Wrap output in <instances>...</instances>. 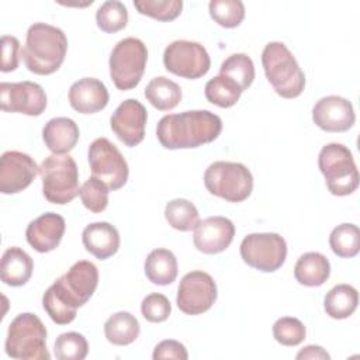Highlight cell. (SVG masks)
<instances>
[{"label": "cell", "mask_w": 360, "mask_h": 360, "mask_svg": "<svg viewBox=\"0 0 360 360\" xmlns=\"http://www.w3.org/2000/svg\"><path fill=\"white\" fill-rule=\"evenodd\" d=\"M222 131V120L208 110H191L162 117L156 136L166 149H190L215 141Z\"/></svg>", "instance_id": "6da1fadb"}, {"label": "cell", "mask_w": 360, "mask_h": 360, "mask_svg": "<svg viewBox=\"0 0 360 360\" xmlns=\"http://www.w3.org/2000/svg\"><path fill=\"white\" fill-rule=\"evenodd\" d=\"M66 52L68 38L60 28L45 22H35L27 31L21 55L30 72L46 76L62 66Z\"/></svg>", "instance_id": "7a4b0ae2"}, {"label": "cell", "mask_w": 360, "mask_h": 360, "mask_svg": "<svg viewBox=\"0 0 360 360\" xmlns=\"http://www.w3.org/2000/svg\"><path fill=\"white\" fill-rule=\"evenodd\" d=\"M262 65L266 79L278 96L284 98L301 96L305 87V75L295 56L283 42L273 41L264 46Z\"/></svg>", "instance_id": "3957f363"}, {"label": "cell", "mask_w": 360, "mask_h": 360, "mask_svg": "<svg viewBox=\"0 0 360 360\" xmlns=\"http://www.w3.org/2000/svg\"><path fill=\"white\" fill-rule=\"evenodd\" d=\"M8 357L20 360H49L46 347V328L31 312L18 314L8 325L6 345Z\"/></svg>", "instance_id": "277c9868"}, {"label": "cell", "mask_w": 360, "mask_h": 360, "mask_svg": "<svg viewBox=\"0 0 360 360\" xmlns=\"http://www.w3.org/2000/svg\"><path fill=\"white\" fill-rule=\"evenodd\" d=\"M44 197L58 205H65L79 195V170L69 155H49L39 166Z\"/></svg>", "instance_id": "5b68a950"}, {"label": "cell", "mask_w": 360, "mask_h": 360, "mask_svg": "<svg viewBox=\"0 0 360 360\" xmlns=\"http://www.w3.org/2000/svg\"><path fill=\"white\" fill-rule=\"evenodd\" d=\"M318 166L330 194L343 197L357 190L359 170L352 152L343 143L325 145L319 152Z\"/></svg>", "instance_id": "8992f818"}, {"label": "cell", "mask_w": 360, "mask_h": 360, "mask_svg": "<svg viewBox=\"0 0 360 360\" xmlns=\"http://www.w3.org/2000/svg\"><path fill=\"white\" fill-rule=\"evenodd\" d=\"M204 184L212 195L229 202H242L253 190V176L242 163L218 160L205 169Z\"/></svg>", "instance_id": "52a82bcc"}, {"label": "cell", "mask_w": 360, "mask_h": 360, "mask_svg": "<svg viewBox=\"0 0 360 360\" xmlns=\"http://www.w3.org/2000/svg\"><path fill=\"white\" fill-rule=\"evenodd\" d=\"M148 60L146 45L134 37L121 39L111 51L110 77L118 90L136 87L145 73Z\"/></svg>", "instance_id": "ba28073f"}, {"label": "cell", "mask_w": 360, "mask_h": 360, "mask_svg": "<svg viewBox=\"0 0 360 360\" xmlns=\"http://www.w3.org/2000/svg\"><path fill=\"white\" fill-rule=\"evenodd\" d=\"M240 257L259 271L273 273L285 262L287 243L281 235L274 232L249 233L240 243Z\"/></svg>", "instance_id": "9c48e42d"}, {"label": "cell", "mask_w": 360, "mask_h": 360, "mask_svg": "<svg viewBox=\"0 0 360 360\" xmlns=\"http://www.w3.org/2000/svg\"><path fill=\"white\" fill-rule=\"evenodd\" d=\"M87 159L93 177L101 180L110 190H118L127 183L128 163L120 149L107 138H97L90 143Z\"/></svg>", "instance_id": "30bf717a"}, {"label": "cell", "mask_w": 360, "mask_h": 360, "mask_svg": "<svg viewBox=\"0 0 360 360\" xmlns=\"http://www.w3.org/2000/svg\"><path fill=\"white\" fill-rule=\"evenodd\" d=\"M163 65L167 72L194 80L208 73L211 59L201 44L177 39L166 46L163 52Z\"/></svg>", "instance_id": "8fae6325"}, {"label": "cell", "mask_w": 360, "mask_h": 360, "mask_svg": "<svg viewBox=\"0 0 360 360\" xmlns=\"http://www.w3.org/2000/svg\"><path fill=\"white\" fill-rule=\"evenodd\" d=\"M98 284V270L89 260L76 262L63 276L52 284L58 295L70 307H83L94 294Z\"/></svg>", "instance_id": "7c38bea8"}, {"label": "cell", "mask_w": 360, "mask_h": 360, "mask_svg": "<svg viewBox=\"0 0 360 360\" xmlns=\"http://www.w3.org/2000/svg\"><path fill=\"white\" fill-rule=\"evenodd\" d=\"M217 284L214 278L201 270L187 273L177 288L176 304L186 315L207 312L217 301Z\"/></svg>", "instance_id": "4fadbf2b"}, {"label": "cell", "mask_w": 360, "mask_h": 360, "mask_svg": "<svg viewBox=\"0 0 360 360\" xmlns=\"http://www.w3.org/2000/svg\"><path fill=\"white\" fill-rule=\"evenodd\" d=\"M45 90L34 82H3L0 84V107L6 112H20L30 117L41 115L46 108Z\"/></svg>", "instance_id": "5bb4252c"}, {"label": "cell", "mask_w": 360, "mask_h": 360, "mask_svg": "<svg viewBox=\"0 0 360 360\" xmlns=\"http://www.w3.org/2000/svg\"><path fill=\"white\" fill-rule=\"evenodd\" d=\"M148 112L142 103L135 98L124 100L112 112L110 125L112 132L125 146H136L145 138Z\"/></svg>", "instance_id": "9a60e30c"}, {"label": "cell", "mask_w": 360, "mask_h": 360, "mask_svg": "<svg viewBox=\"0 0 360 360\" xmlns=\"http://www.w3.org/2000/svg\"><path fill=\"white\" fill-rule=\"evenodd\" d=\"M39 173L35 160L18 150H7L0 158V191L17 194L25 190Z\"/></svg>", "instance_id": "2e32d148"}, {"label": "cell", "mask_w": 360, "mask_h": 360, "mask_svg": "<svg viewBox=\"0 0 360 360\" xmlns=\"http://www.w3.org/2000/svg\"><path fill=\"white\" fill-rule=\"evenodd\" d=\"M314 124L326 132H346L356 121L353 105L340 96H326L312 108Z\"/></svg>", "instance_id": "e0dca14e"}, {"label": "cell", "mask_w": 360, "mask_h": 360, "mask_svg": "<svg viewBox=\"0 0 360 360\" xmlns=\"http://www.w3.org/2000/svg\"><path fill=\"white\" fill-rule=\"evenodd\" d=\"M193 242L197 250L205 255H217L229 248L235 236V225L225 217H208L193 229Z\"/></svg>", "instance_id": "ac0fdd59"}, {"label": "cell", "mask_w": 360, "mask_h": 360, "mask_svg": "<svg viewBox=\"0 0 360 360\" xmlns=\"http://www.w3.org/2000/svg\"><path fill=\"white\" fill-rule=\"evenodd\" d=\"M65 228L66 224L62 215L56 212H45L28 224L25 239L34 250L48 253L59 246Z\"/></svg>", "instance_id": "d6986e66"}, {"label": "cell", "mask_w": 360, "mask_h": 360, "mask_svg": "<svg viewBox=\"0 0 360 360\" xmlns=\"http://www.w3.org/2000/svg\"><path fill=\"white\" fill-rule=\"evenodd\" d=\"M110 96L105 84L96 77H83L69 89V103L80 114H94L104 110Z\"/></svg>", "instance_id": "ffe728a7"}, {"label": "cell", "mask_w": 360, "mask_h": 360, "mask_svg": "<svg viewBox=\"0 0 360 360\" xmlns=\"http://www.w3.org/2000/svg\"><path fill=\"white\" fill-rule=\"evenodd\" d=\"M83 246L98 260H105L120 249V233L108 222H93L83 229Z\"/></svg>", "instance_id": "44dd1931"}, {"label": "cell", "mask_w": 360, "mask_h": 360, "mask_svg": "<svg viewBox=\"0 0 360 360\" xmlns=\"http://www.w3.org/2000/svg\"><path fill=\"white\" fill-rule=\"evenodd\" d=\"M80 131L77 124L68 117H56L49 120L42 128V139L45 146L53 155H66L77 143Z\"/></svg>", "instance_id": "7402d4cb"}, {"label": "cell", "mask_w": 360, "mask_h": 360, "mask_svg": "<svg viewBox=\"0 0 360 360\" xmlns=\"http://www.w3.org/2000/svg\"><path fill=\"white\" fill-rule=\"evenodd\" d=\"M34 262L31 256L18 246L6 249L0 263L1 281L11 287H21L31 278Z\"/></svg>", "instance_id": "603a6c76"}, {"label": "cell", "mask_w": 360, "mask_h": 360, "mask_svg": "<svg viewBox=\"0 0 360 360\" xmlns=\"http://www.w3.org/2000/svg\"><path fill=\"white\" fill-rule=\"evenodd\" d=\"M330 276V264L326 256L319 252L301 255L294 266L295 280L305 287H319Z\"/></svg>", "instance_id": "cb8c5ba5"}, {"label": "cell", "mask_w": 360, "mask_h": 360, "mask_svg": "<svg viewBox=\"0 0 360 360\" xmlns=\"http://www.w3.org/2000/svg\"><path fill=\"white\" fill-rule=\"evenodd\" d=\"M145 274L148 280L156 285L172 284L179 271L177 259L169 249H153L145 259Z\"/></svg>", "instance_id": "d4e9b609"}, {"label": "cell", "mask_w": 360, "mask_h": 360, "mask_svg": "<svg viewBox=\"0 0 360 360\" xmlns=\"http://www.w3.org/2000/svg\"><path fill=\"white\" fill-rule=\"evenodd\" d=\"M141 326L138 319L127 311L112 314L104 323V335L107 340L115 346H127L136 340Z\"/></svg>", "instance_id": "484cf974"}, {"label": "cell", "mask_w": 360, "mask_h": 360, "mask_svg": "<svg viewBox=\"0 0 360 360\" xmlns=\"http://www.w3.org/2000/svg\"><path fill=\"white\" fill-rule=\"evenodd\" d=\"M359 292L350 284H338L323 298V309L333 319H346L357 308Z\"/></svg>", "instance_id": "4316f807"}, {"label": "cell", "mask_w": 360, "mask_h": 360, "mask_svg": "<svg viewBox=\"0 0 360 360\" xmlns=\"http://www.w3.org/2000/svg\"><path fill=\"white\" fill-rule=\"evenodd\" d=\"M145 97L156 110L169 111L180 103L181 89L176 82L165 76H158L145 87Z\"/></svg>", "instance_id": "83f0119b"}, {"label": "cell", "mask_w": 360, "mask_h": 360, "mask_svg": "<svg viewBox=\"0 0 360 360\" xmlns=\"http://www.w3.org/2000/svg\"><path fill=\"white\" fill-rule=\"evenodd\" d=\"M205 98L221 108H229L235 105L243 93L242 89L238 86L236 82L232 79L218 75L212 79H210L205 84Z\"/></svg>", "instance_id": "f1b7e54d"}, {"label": "cell", "mask_w": 360, "mask_h": 360, "mask_svg": "<svg viewBox=\"0 0 360 360\" xmlns=\"http://www.w3.org/2000/svg\"><path fill=\"white\" fill-rule=\"evenodd\" d=\"M165 218L173 229L188 232L200 222L198 210L186 198H174L165 207Z\"/></svg>", "instance_id": "f546056e"}, {"label": "cell", "mask_w": 360, "mask_h": 360, "mask_svg": "<svg viewBox=\"0 0 360 360\" xmlns=\"http://www.w3.org/2000/svg\"><path fill=\"white\" fill-rule=\"evenodd\" d=\"M329 246L339 257H354L360 250V231L354 224H340L330 232Z\"/></svg>", "instance_id": "4dcf8cb0"}, {"label": "cell", "mask_w": 360, "mask_h": 360, "mask_svg": "<svg viewBox=\"0 0 360 360\" xmlns=\"http://www.w3.org/2000/svg\"><path fill=\"white\" fill-rule=\"evenodd\" d=\"M219 75H224L236 82L243 91L250 87L255 80L253 60L246 53H233L221 63Z\"/></svg>", "instance_id": "1f68e13d"}, {"label": "cell", "mask_w": 360, "mask_h": 360, "mask_svg": "<svg viewBox=\"0 0 360 360\" xmlns=\"http://www.w3.org/2000/svg\"><path fill=\"white\" fill-rule=\"evenodd\" d=\"M96 22L103 32H118L128 22V10L118 0L104 1L96 11Z\"/></svg>", "instance_id": "d6a6232c"}, {"label": "cell", "mask_w": 360, "mask_h": 360, "mask_svg": "<svg viewBox=\"0 0 360 360\" xmlns=\"http://www.w3.org/2000/svg\"><path fill=\"white\" fill-rule=\"evenodd\" d=\"M208 11L211 18L224 28H235L245 18V4L240 0H211Z\"/></svg>", "instance_id": "836d02e7"}, {"label": "cell", "mask_w": 360, "mask_h": 360, "mask_svg": "<svg viewBox=\"0 0 360 360\" xmlns=\"http://www.w3.org/2000/svg\"><path fill=\"white\" fill-rule=\"evenodd\" d=\"M134 7L139 14L148 15L158 21H172L176 20L181 10V0H135Z\"/></svg>", "instance_id": "e575fe53"}, {"label": "cell", "mask_w": 360, "mask_h": 360, "mask_svg": "<svg viewBox=\"0 0 360 360\" xmlns=\"http://www.w3.org/2000/svg\"><path fill=\"white\" fill-rule=\"evenodd\" d=\"M53 350L59 360H83L89 353V343L82 333L65 332L56 338Z\"/></svg>", "instance_id": "d590c367"}, {"label": "cell", "mask_w": 360, "mask_h": 360, "mask_svg": "<svg viewBox=\"0 0 360 360\" xmlns=\"http://www.w3.org/2000/svg\"><path fill=\"white\" fill-rule=\"evenodd\" d=\"M108 187L96 177H89L79 188L83 205L91 212H103L108 205Z\"/></svg>", "instance_id": "8d00e7d4"}, {"label": "cell", "mask_w": 360, "mask_h": 360, "mask_svg": "<svg viewBox=\"0 0 360 360\" xmlns=\"http://www.w3.org/2000/svg\"><path fill=\"white\" fill-rule=\"evenodd\" d=\"M305 335L304 323L294 316L278 318L273 325V336L283 346H297L304 342Z\"/></svg>", "instance_id": "74e56055"}, {"label": "cell", "mask_w": 360, "mask_h": 360, "mask_svg": "<svg viewBox=\"0 0 360 360\" xmlns=\"http://www.w3.org/2000/svg\"><path fill=\"white\" fill-rule=\"evenodd\" d=\"M42 307L56 325L70 323L77 314V309L72 308L65 301H62V298L52 290V287H48V290L44 292Z\"/></svg>", "instance_id": "f35d334b"}, {"label": "cell", "mask_w": 360, "mask_h": 360, "mask_svg": "<svg viewBox=\"0 0 360 360\" xmlns=\"http://www.w3.org/2000/svg\"><path fill=\"white\" fill-rule=\"evenodd\" d=\"M141 312L142 316L152 323L165 322L172 312V304L166 295L160 292H152L142 300Z\"/></svg>", "instance_id": "ab89813d"}, {"label": "cell", "mask_w": 360, "mask_h": 360, "mask_svg": "<svg viewBox=\"0 0 360 360\" xmlns=\"http://www.w3.org/2000/svg\"><path fill=\"white\" fill-rule=\"evenodd\" d=\"M20 63V41L13 35L1 37V72H13Z\"/></svg>", "instance_id": "60d3db41"}, {"label": "cell", "mask_w": 360, "mask_h": 360, "mask_svg": "<svg viewBox=\"0 0 360 360\" xmlns=\"http://www.w3.org/2000/svg\"><path fill=\"white\" fill-rule=\"evenodd\" d=\"M153 360L158 359H177V360H187L188 353L187 349L184 347L183 343L173 340V339H166L158 343L153 349L152 354Z\"/></svg>", "instance_id": "b9f144b4"}, {"label": "cell", "mask_w": 360, "mask_h": 360, "mask_svg": "<svg viewBox=\"0 0 360 360\" xmlns=\"http://www.w3.org/2000/svg\"><path fill=\"white\" fill-rule=\"evenodd\" d=\"M298 360L301 359H315V360H329L330 356L329 353L321 347V346H316V345H308L305 346L304 349H301L297 356H295Z\"/></svg>", "instance_id": "7bdbcfd3"}]
</instances>
